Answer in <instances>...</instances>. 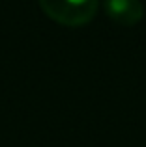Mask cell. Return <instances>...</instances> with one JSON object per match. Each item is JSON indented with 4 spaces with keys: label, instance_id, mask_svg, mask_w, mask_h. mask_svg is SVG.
I'll list each match as a JSON object with an SVG mask.
<instances>
[{
    "label": "cell",
    "instance_id": "obj_2",
    "mask_svg": "<svg viewBox=\"0 0 146 147\" xmlns=\"http://www.w3.org/2000/svg\"><path fill=\"white\" fill-rule=\"evenodd\" d=\"M105 13L122 26H133L143 19L144 4L141 0H103Z\"/></svg>",
    "mask_w": 146,
    "mask_h": 147
},
{
    "label": "cell",
    "instance_id": "obj_1",
    "mask_svg": "<svg viewBox=\"0 0 146 147\" xmlns=\"http://www.w3.org/2000/svg\"><path fill=\"white\" fill-rule=\"evenodd\" d=\"M41 9L60 24L83 26L94 19L99 0H38Z\"/></svg>",
    "mask_w": 146,
    "mask_h": 147
}]
</instances>
